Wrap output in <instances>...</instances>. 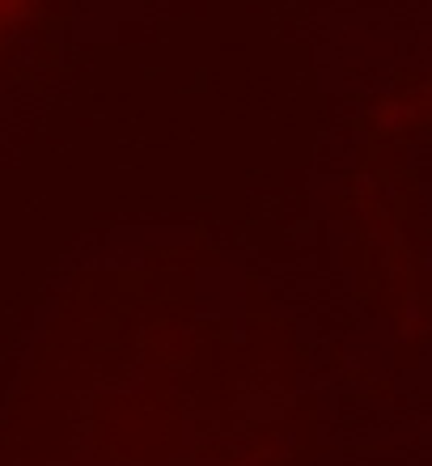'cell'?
<instances>
[{"mask_svg": "<svg viewBox=\"0 0 432 466\" xmlns=\"http://www.w3.org/2000/svg\"><path fill=\"white\" fill-rule=\"evenodd\" d=\"M25 13V0H0V22H9V17H22Z\"/></svg>", "mask_w": 432, "mask_h": 466, "instance_id": "cell-1", "label": "cell"}]
</instances>
